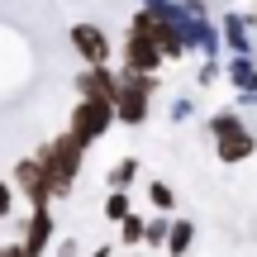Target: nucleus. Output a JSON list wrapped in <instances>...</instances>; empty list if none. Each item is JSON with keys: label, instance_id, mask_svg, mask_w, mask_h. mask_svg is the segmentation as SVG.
<instances>
[{"label": "nucleus", "instance_id": "obj_1", "mask_svg": "<svg viewBox=\"0 0 257 257\" xmlns=\"http://www.w3.org/2000/svg\"><path fill=\"white\" fill-rule=\"evenodd\" d=\"M81 153H86V148L76 143L72 134H57L53 143H43V148L34 153L38 162H43V172H48V186H53V200L72 195L76 176H81Z\"/></svg>", "mask_w": 257, "mask_h": 257}, {"label": "nucleus", "instance_id": "obj_2", "mask_svg": "<svg viewBox=\"0 0 257 257\" xmlns=\"http://www.w3.org/2000/svg\"><path fill=\"white\" fill-rule=\"evenodd\" d=\"M153 91H157V81L153 76H119V95H114V119H124V124H143L148 119V100H153Z\"/></svg>", "mask_w": 257, "mask_h": 257}, {"label": "nucleus", "instance_id": "obj_3", "mask_svg": "<svg viewBox=\"0 0 257 257\" xmlns=\"http://www.w3.org/2000/svg\"><path fill=\"white\" fill-rule=\"evenodd\" d=\"M110 119H114V105H100V100H76V110H72V128H67V134H72L81 148H91L95 138H105Z\"/></svg>", "mask_w": 257, "mask_h": 257}, {"label": "nucleus", "instance_id": "obj_4", "mask_svg": "<svg viewBox=\"0 0 257 257\" xmlns=\"http://www.w3.org/2000/svg\"><path fill=\"white\" fill-rule=\"evenodd\" d=\"M15 186L24 191V200L34 205V210H48L53 205V186H48V172L38 157H19L15 162Z\"/></svg>", "mask_w": 257, "mask_h": 257}, {"label": "nucleus", "instance_id": "obj_5", "mask_svg": "<svg viewBox=\"0 0 257 257\" xmlns=\"http://www.w3.org/2000/svg\"><path fill=\"white\" fill-rule=\"evenodd\" d=\"M157 62H162V53H157V43L148 34H128L124 38V72L128 76H153Z\"/></svg>", "mask_w": 257, "mask_h": 257}, {"label": "nucleus", "instance_id": "obj_6", "mask_svg": "<svg viewBox=\"0 0 257 257\" xmlns=\"http://www.w3.org/2000/svg\"><path fill=\"white\" fill-rule=\"evenodd\" d=\"M72 48L81 53L86 67H110V38L95 24H72Z\"/></svg>", "mask_w": 257, "mask_h": 257}, {"label": "nucleus", "instance_id": "obj_7", "mask_svg": "<svg viewBox=\"0 0 257 257\" xmlns=\"http://www.w3.org/2000/svg\"><path fill=\"white\" fill-rule=\"evenodd\" d=\"M76 91H81V100L114 105V95H119V76H114L110 67H86V72L76 76Z\"/></svg>", "mask_w": 257, "mask_h": 257}, {"label": "nucleus", "instance_id": "obj_8", "mask_svg": "<svg viewBox=\"0 0 257 257\" xmlns=\"http://www.w3.org/2000/svg\"><path fill=\"white\" fill-rule=\"evenodd\" d=\"M53 248V210H34L24 224V257H43Z\"/></svg>", "mask_w": 257, "mask_h": 257}, {"label": "nucleus", "instance_id": "obj_9", "mask_svg": "<svg viewBox=\"0 0 257 257\" xmlns=\"http://www.w3.org/2000/svg\"><path fill=\"white\" fill-rule=\"evenodd\" d=\"M214 148H219V162H243V157H252L257 138L238 124V128H229V134H219V138H214Z\"/></svg>", "mask_w": 257, "mask_h": 257}, {"label": "nucleus", "instance_id": "obj_10", "mask_svg": "<svg viewBox=\"0 0 257 257\" xmlns=\"http://www.w3.org/2000/svg\"><path fill=\"white\" fill-rule=\"evenodd\" d=\"M191 243H195V224L191 219H176L172 229H167V252H172V257H186Z\"/></svg>", "mask_w": 257, "mask_h": 257}, {"label": "nucleus", "instance_id": "obj_11", "mask_svg": "<svg viewBox=\"0 0 257 257\" xmlns=\"http://www.w3.org/2000/svg\"><path fill=\"white\" fill-rule=\"evenodd\" d=\"M148 200H153L157 214H172V210H176V191H172L167 181H153V186H148Z\"/></svg>", "mask_w": 257, "mask_h": 257}, {"label": "nucleus", "instance_id": "obj_12", "mask_svg": "<svg viewBox=\"0 0 257 257\" xmlns=\"http://www.w3.org/2000/svg\"><path fill=\"white\" fill-rule=\"evenodd\" d=\"M134 176H138V157H124V162H114V172H110V191H124V186H134Z\"/></svg>", "mask_w": 257, "mask_h": 257}, {"label": "nucleus", "instance_id": "obj_13", "mask_svg": "<svg viewBox=\"0 0 257 257\" xmlns=\"http://www.w3.org/2000/svg\"><path fill=\"white\" fill-rule=\"evenodd\" d=\"M143 229H148V224L138 219V214H128V219L119 224V243H124V248H138V243H143Z\"/></svg>", "mask_w": 257, "mask_h": 257}, {"label": "nucleus", "instance_id": "obj_14", "mask_svg": "<svg viewBox=\"0 0 257 257\" xmlns=\"http://www.w3.org/2000/svg\"><path fill=\"white\" fill-rule=\"evenodd\" d=\"M105 219H110V224H124L128 219V195L124 191H110V200H105Z\"/></svg>", "mask_w": 257, "mask_h": 257}, {"label": "nucleus", "instance_id": "obj_15", "mask_svg": "<svg viewBox=\"0 0 257 257\" xmlns=\"http://www.w3.org/2000/svg\"><path fill=\"white\" fill-rule=\"evenodd\" d=\"M143 243H148V248H167V219H153V224H148V229H143Z\"/></svg>", "mask_w": 257, "mask_h": 257}, {"label": "nucleus", "instance_id": "obj_16", "mask_svg": "<svg viewBox=\"0 0 257 257\" xmlns=\"http://www.w3.org/2000/svg\"><path fill=\"white\" fill-rule=\"evenodd\" d=\"M10 210H15V191L10 181H0V219H10Z\"/></svg>", "mask_w": 257, "mask_h": 257}, {"label": "nucleus", "instance_id": "obj_17", "mask_svg": "<svg viewBox=\"0 0 257 257\" xmlns=\"http://www.w3.org/2000/svg\"><path fill=\"white\" fill-rule=\"evenodd\" d=\"M57 257H81V248H76V238H62V243H57Z\"/></svg>", "mask_w": 257, "mask_h": 257}, {"label": "nucleus", "instance_id": "obj_18", "mask_svg": "<svg viewBox=\"0 0 257 257\" xmlns=\"http://www.w3.org/2000/svg\"><path fill=\"white\" fill-rule=\"evenodd\" d=\"M0 257H24V243H0Z\"/></svg>", "mask_w": 257, "mask_h": 257}, {"label": "nucleus", "instance_id": "obj_19", "mask_svg": "<svg viewBox=\"0 0 257 257\" xmlns=\"http://www.w3.org/2000/svg\"><path fill=\"white\" fill-rule=\"evenodd\" d=\"M91 257H114V248H110V243H100V248H95Z\"/></svg>", "mask_w": 257, "mask_h": 257}, {"label": "nucleus", "instance_id": "obj_20", "mask_svg": "<svg viewBox=\"0 0 257 257\" xmlns=\"http://www.w3.org/2000/svg\"><path fill=\"white\" fill-rule=\"evenodd\" d=\"M128 257H138V252H128Z\"/></svg>", "mask_w": 257, "mask_h": 257}]
</instances>
